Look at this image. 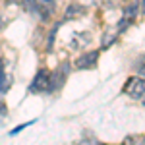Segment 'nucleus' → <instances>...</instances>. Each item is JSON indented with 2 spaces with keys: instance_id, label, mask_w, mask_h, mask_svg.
<instances>
[{
  "instance_id": "1",
  "label": "nucleus",
  "mask_w": 145,
  "mask_h": 145,
  "mask_svg": "<svg viewBox=\"0 0 145 145\" xmlns=\"http://www.w3.org/2000/svg\"><path fill=\"white\" fill-rule=\"evenodd\" d=\"M23 8L31 14H37L41 20H48L56 8V0H23Z\"/></svg>"
},
{
  "instance_id": "2",
  "label": "nucleus",
  "mask_w": 145,
  "mask_h": 145,
  "mask_svg": "<svg viewBox=\"0 0 145 145\" xmlns=\"http://www.w3.org/2000/svg\"><path fill=\"white\" fill-rule=\"evenodd\" d=\"M124 93L135 101H141V97L145 93V79L143 78H130L126 81V85H124Z\"/></svg>"
},
{
  "instance_id": "3",
  "label": "nucleus",
  "mask_w": 145,
  "mask_h": 145,
  "mask_svg": "<svg viewBox=\"0 0 145 145\" xmlns=\"http://www.w3.org/2000/svg\"><path fill=\"white\" fill-rule=\"evenodd\" d=\"M48 85H50V72L48 70H39L29 89L35 91V93H41V91H48Z\"/></svg>"
},
{
  "instance_id": "4",
  "label": "nucleus",
  "mask_w": 145,
  "mask_h": 145,
  "mask_svg": "<svg viewBox=\"0 0 145 145\" xmlns=\"http://www.w3.org/2000/svg\"><path fill=\"white\" fill-rule=\"evenodd\" d=\"M97 60H99V50H89L85 54H81L76 60V66L79 70H87V68H95L97 66Z\"/></svg>"
},
{
  "instance_id": "5",
  "label": "nucleus",
  "mask_w": 145,
  "mask_h": 145,
  "mask_svg": "<svg viewBox=\"0 0 145 145\" xmlns=\"http://www.w3.org/2000/svg\"><path fill=\"white\" fill-rule=\"evenodd\" d=\"M12 85V74L6 72L4 60H0V93H6Z\"/></svg>"
},
{
  "instance_id": "6",
  "label": "nucleus",
  "mask_w": 145,
  "mask_h": 145,
  "mask_svg": "<svg viewBox=\"0 0 145 145\" xmlns=\"http://www.w3.org/2000/svg\"><path fill=\"white\" fill-rule=\"evenodd\" d=\"M91 41L89 33H78V37H76V41L72 43V46H76V48H79V46H85L87 43Z\"/></svg>"
},
{
  "instance_id": "7",
  "label": "nucleus",
  "mask_w": 145,
  "mask_h": 145,
  "mask_svg": "<svg viewBox=\"0 0 145 145\" xmlns=\"http://www.w3.org/2000/svg\"><path fill=\"white\" fill-rule=\"evenodd\" d=\"M83 12H85V8H83V6H79V4H72V6L66 10V18H70V16H72V18H76V16L83 14Z\"/></svg>"
},
{
  "instance_id": "8",
  "label": "nucleus",
  "mask_w": 145,
  "mask_h": 145,
  "mask_svg": "<svg viewBox=\"0 0 145 145\" xmlns=\"http://www.w3.org/2000/svg\"><path fill=\"white\" fill-rule=\"evenodd\" d=\"M135 72H137L141 78H145V54L137 58V62H135Z\"/></svg>"
},
{
  "instance_id": "9",
  "label": "nucleus",
  "mask_w": 145,
  "mask_h": 145,
  "mask_svg": "<svg viewBox=\"0 0 145 145\" xmlns=\"http://www.w3.org/2000/svg\"><path fill=\"white\" fill-rule=\"evenodd\" d=\"M103 4H105L106 8H116V6L120 4V0H103Z\"/></svg>"
},
{
  "instance_id": "10",
  "label": "nucleus",
  "mask_w": 145,
  "mask_h": 145,
  "mask_svg": "<svg viewBox=\"0 0 145 145\" xmlns=\"http://www.w3.org/2000/svg\"><path fill=\"white\" fill-rule=\"evenodd\" d=\"M2 118H6V105L4 103H0V120Z\"/></svg>"
},
{
  "instance_id": "11",
  "label": "nucleus",
  "mask_w": 145,
  "mask_h": 145,
  "mask_svg": "<svg viewBox=\"0 0 145 145\" xmlns=\"http://www.w3.org/2000/svg\"><path fill=\"white\" fill-rule=\"evenodd\" d=\"M141 10H143V14H145V0L141 2Z\"/></svg>"
},
{
  "instance_id": "12",
  "label": "nucleus",
  "mask_w": 145,
  "mask_h": 145,
  "mask_svg": "<svg viewBox=\"0 0 145 145\" xmlns=\"http://www.w3.org/2000/svg\"><path fill=\"white\" fill-rule=\"evenodd\" d=\"M141 103H143V105H145V93H143V97H141Z\"/></svg>"
},
{
  "instance_id": "13",
  "label": "nucleus",
  "mask_w": 145,
  "mask_h": 145,
  "mask_svg": "<svg viewBox=\"0 0 145 145\" xmlns=\"http://www.w3.org/2000/svg\"><path fill=\"white\" fill-rule=\"evenodd\" d=\"M0 27H2V16H0Z\"/></svg>"
}]
</instances>
